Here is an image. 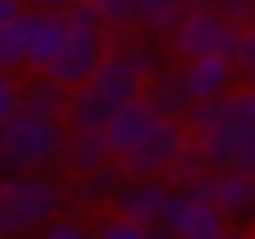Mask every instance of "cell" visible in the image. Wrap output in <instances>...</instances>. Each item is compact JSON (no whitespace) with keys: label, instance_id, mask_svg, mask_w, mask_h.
Masks as SVG:
<instances>
[{"label":"cell","instance_id":"cell-1","mask_svg":"<svg viewBox=\"0 0 255 239\" xmlns=\"http://www.w3.org/2000/svg\"><path fill=\"white\" fill-rule=\"evenodd\" d=\"M195 151L203 155L207 171H255V92L247 84L231 88L219 100V120L207 135L191 139Z\"/></svg>","mask_w":255,"mask_h":239},{"label":"cell","instance_id":"cell-2","mask_svg":"<svg viewBox=\"0 0 255 239\" xmlns=\"http://www.w3.org/2000/svg\"><path fill=\"white\" fill-rule=\"evenodd\" d=\"M143 88V80L131 72V64L120 52H108L104 64L76 88L68 92V112H64V127L68 131H100L128 100H135Z\"/></svg>","mask_w":255,"mask_h":239},{"label":"cell","instance_id":"cell-3","mask_svg":"<svg viewBox=\"0 0 255 239\" xmlns=\"http://www.w3.org/2000/svg\"><path fill=\"white\" fill-rule=\"evenodd\" d=\"M64 215V187L52 175H0V239H24Z\"/></svg>","mask_w":255,"mask_h":239},{"label":"cell","instance_id":"cell-4","mask_svg":"<svg viewBox=\"0 0 255 239\" xmlns=\"http://www.w3.org/2000/svg\"><path fill=\"white\" fill-rule=\"evenodd\" d=\"M64 20H68L64 44H60L56 60L44 68V76L52 84H60L64 92H76L104 64V56L112 52V44H108V28L96 16V4H68Z\"/></svg>","mask_w":255,"mask_h":239},{"label":"cell","instance_id":"cell-5","mask_svg":"<svg viewBox=\"0 0 255 239\" xmlns=\"http://www.w3.org/2000/svg\"><path fill=\"white\" fill-rule=\"evenodd\" d=\"M64 131V123L16 112L8 123H0V175H44V167L60 163Z\"/></svg>","mask_w":255,"mask_h":239},{"label":"cell","instance_id":"cell-6","mask_svg":"<svg viewBox=\"0 0 255 239\" xmlns=\"http://www.w3.org/2000/svg\"><path fill=\"white\" fill-rule=\"evenodd\" d=\"M239 32H243V28L223 24L211 4H187L179 28L171 32V52H175L183 64H187V60H199V56H223V60H231Z\"/></svg>","mask_w":255,"mask_h":239},{"label":"cell","instance_id":"cell-7","mask_svg":"<svg viewBox=\"0 0 255 239\" xmlns=\"http://www.w3.org/2000/svg\"><path fill=\"white\" fill-rule=\"evenodd\" d=\"M183 147H187V131L175 120H159L155 131L135 151H128L124 159H116V163H120V171L128 179H167V171H171V163L179 159Z\"/></svg>","mask_w":255,"mask_h":239},{"label":"cell","instance_id":"cell-8","mask_svg":"<svg viewBox=\"0 0 255 239\" xmlns=\"http://www.w3.org/2000/svg\"><path fill=\"white\" fill-rule=\"evenodd\" d=\"M159 231L171 239H219L227 223L215 207L191 203L183 191H167V203L159 211Z\"/></svg>","mask_w":255,"mask_h":239},{"label":"cell","instance_id":"cell-9","mask_svg":"<svg viewBox=\"0 0 255 239\" xmlns=\"http://www.w3.org/2000/svg\"><path fill=\"white\" fill-rule=\"evenodd\" d=\"M68 20H64V4H40L28 8V40H24V68L32 76H44V68L56 60L60 44H64Z\"/></svg>","mask_w":255,"mask_h":239},{"label":"cell","instance_id":"cell-10","mask_svg":"<svg viewBox=\"0 0 255 239\" xmlns=\"http://www.w3.org/2000/svg\"><path fill=\"white\" fill-rule=\"evenodd\" d=\"M167 179H124V187L112 195L108 211L116 219H128L143 231H155L159 227V211L167 203Z\"/></svg>","mask_w":255,"mask_h":239},{"label":"cell","instance_id":"cell-11","mask_svg":"<svg viewBox=\"0 0 255 239\" xmlns=\"http://www.w3.org/2000/svg\"><path fill=\"white\" fill-rule=\"evenodd\" d=\"M175 76H179V88H183L187 104H211V100H223L235 88V68L223 56L187 60V64L175 68Z\"/></svg>","mask_w":255,"mask_h":239},{"label":"cell","instance_id":"cell-12","mask_svg":"<svg viewBox=\"0 0 255 239\" xmlns=\"http://www.w3.org/2000/svg\"><path fill=\"white\" fill-rule=\"evenodd\" d=\"M155 123H159V116L135 96V100H128V104L100 127V139H104V147H108L112 159H124L128 151H135V147L155 131Z\"/></svg>","mask_w":255,"mask_h":239},{"label":"cell","instance_id":"cell-13","mask_svg":"<svg viewBox=\"0 0 255 239\" xmlns=\"http://www.w3.org/2000/svg\"><path fill=\"white\" fill-rule=\"evenodd\" d=\"M20 112L36 116V120H52V123H64V112H68V92L60 84H52L48 76H28L20 84Z\"/></svg>","mask_w":255,"mask_h":239},{"label":"cell","instance_id":"cell-14","mask_svg":"<svg viewBox=\"0 0 255 239\" xmlns=\"http://www.w3.org/2000/svg\"><path fill=\"white\" fill-rule=\"evenodd\" d=\"M139 100H143L159 120H175V123H179V116L187 112V96H183V88H179L175 68H163L159 76H151V80L139 88Z\"/></svg>","mask_w":255,"mask_h":239},{"label":"cell","instance_id":"cell-15","mask_svg":"<svg viewBox=\"0 0 255 239\" xmlns=\"http://www.w3.org/2000/svg\"><path fill=\"white\" fill-rule=\"evenodd\" d=\"M108 159H112V155H108L100 131H64L60 163H64L68 171H76V179L88 175V171H96V167H104Z\"/></svg>","mask_w":255,"mask_h":239},{"label":"cell","instance_id":"cell-16","mask_svg":"<svg viewBox=\"0 0 255 239\" xmlns=\"http://www.w3.org/2000/svg\"><path fill=\"white\" fill-rule=\"evenodd\" d=\"M251 203H255V175H243V171H219L215 175V199H211V207L223 215V223L247 215Z\"/></svg>","mask_w":255,"mask_h":239},{"label":"cell","instance_id":"cell-17","mask_svg":"<svg viewBox=\"0 0 255 239\" xmlns=\"http://www.w3.org/2000/svg\"><path fill=\"white\" fill-rule=\"evenodd\" d=\"M183 12H187V4H175V0H143V4H135L131 24L147 36V44L151 40H171V32L179 28Z\"/></svg>","mask_w":255,"mask_h":239},{"label":"cell","instance_id":"cell-18","mask_svg":"<svg viewBox=\"0 0 255 239\" xmlns=\"http://www.w3.org/2000/svg\"><path fill=\"white\" fill-rule=\"evenodd\" d=\"M124 171H120V163L116 159H108L104 167H96V171H88V175H80L76 179V187H72V199L80 203V207H108L112 203V195L124 187Z\"/></svg>","mask_w":255,"mask_h":239},{"label":"cell","instance_id":"cell-19","mask_svg":"<svg viewBox=\"0 0 255 239\" xmlns=\"http://www.w3.org/2000/svg\"><path fill=\"white\" fill-rule=\"evenodd\" d=\"M24 40H28V8H20V16L0 28V72L16 76L24 68Z\"/></svg>","mask_w":255,"mask_h":239},{"label":"cell","instance_id":"cell-20","mask_svg":"<svg viewBox=\"0 0 255 239\" xmlns=\"http://www.w3.org/2000/svg\"><path fill=\"white\" fill-rule=\"evenodd\" d=\"M120 56L131 64V72H135L143 84H147L151 76H159V72H163V52H159L155 44H131V40H128V44L120 48Z\"/></svg>","mask_w":255,"mask_h":239},{"label":"cell","instance_id":"cell-21","mask_svg":"<svg viewBox=\"0 0 255 239\" xmlns=\"http://www.w3.org/2000/svg\"><path fill=\"white\" fill-rule=\"evenodd\" d=\"M203 171H207V167H203V155H199V151H195V143L187 139V147L179 151V159H175V163H171V171H167V179H171L167 187H171V191H183V187H187V183H195Z\"/></svg>","mask_w":255,"mask_h":239},{"label":"cell","instance_id":"cell-22","mask_svg":"<svg viewBox=\"0 0 255 239\" xmlns=\"http://www.w3.org/2000/svg\"><path fill=\"white\" fill-rule=\"evenodd\" d=\"M215 120H219V100H211V104H187V112L179 116V127L187 131V139H199V135H207L215 127Z\"/></svg>","mask_w":255,"mask_h":239},{"label":"cell","instance_id":"cell-23","mask_svg":"<svg viewBox=\"0 0 255 239\" xmlns=\"http://www.w3.org/2000/svg\"><path fill=\"white\" fill-rule=\"evenodd\" d=\"M231 68H235V80H251L255 76V28L239 32L235 52H231Z\"/></svg>","mask_w":255,"mask_h":239},{"label":"cell","instance_id":"cell-24","mask_svg":"<svg viewBox=\"0 0 255 239\" xmlns=\"http://www.w3.org/2000/svg\"><path fill=\"white\" fill-rule=\"evenodd\" d=\"M131 12H135V4H128V0H100L96 4V16L108 32H124L131 24Z\"/></svg>","mask_w":255,"mask_h":239},{"label":"cell","instance_id":"cell-25","mask_svg":"<svg viewBox=\"0 0 255 239\" xmlns=\"http://www.w3.org/2000/svg\"><path fill=\"white\" fill-rule=\"evenodd\" d=\"M215 8V16L223 20V24H231V28H251L255 24V4L251 0H223V4H211Z\"/></svg>","mask_w":255,"mask_h":239},{"label":"cell","instance_id":"cell-26","mask_svg":"<svg viewBox=\"0 0 255 239\" xmlns=\"http://www.w3.org/2000/svg\"><path fill=\"white\" fill-rule=\"evenodd\" d=\"M92 239H147V231H143V227H135V223H128V219L104 215V219H100V227L92 231Z\"/></svg>","mask_w":255,"mask_h":239},{"label":"cell","instance_id":"cell-27","mask_svg":"<svg viewBox=\"0 0 255 239\" xmlns=\"http://www.w3.org/2000/svg\"><path fill=\"white\" fill-rule=\"evenodd\" d=\"M36 239H92V231H88L80 219L60 215V219H52L48 227H40V231H36Z\"/></svg>","mask_w":255,"mask_h":239},{"label":"cell","instance_id":"cell-28","mask_svg":"<svg viewBox=\"0 0 255 239\" xmlns=\"http://www.w3.org/2000/svg\"><path fill=\"white\" fill-rule=\"evenodd\" d=\"M20 112V80L0 72V123H8Z\"/></svg>","mask_w":255,"mask_h":239},{"label":"cell","instance_id":"cell-29","mask_svg":"<svg viewBox=\"0 0 255 239\" xmlns=\"http://www.w3.org/2000/svg\"><path fill=\"white\" fill-rule=\"evenodd\" d=\"M183 195H187L191 203H203V207H211V199H215V171H203L195 183H187V187H183Z\"/></svg>","mask_w":255,"mask_h":239},{"label":"cell","instance_id":"cell-30","mask_svg":"<svg viewBox=\"0 0 255 239\" xmlns=\"http://www.w3.org/2000/svg\"><path fill=\"white\" fill-rule=\"evenodd\" d=\"M16 16H20V4L16 0H0V28H8Z\"/></svg>","mask_w":255,"mask_h":239},{"label":"cell","instance_id":"cell-31","mask_svg":"<svg viewBox=\"0 0 255 239\" xmlns=\"http://www.w3.org/2000/svg\"><path fill=\"white\" fill-rule=\"evenodd\" d=\"M219 239H247V235H239V231H223Z\"/></svg>","mask_w":255,"mask_h":239},{"label":"cell","instance_id":"cell-32","mask_svg":"<svg viewBox=\"0 0 255 239\" xmlns=\"http://www.w3.org/2000/svg\"><path fill=\"white\" fill-rule=\"evenodd\" d=\"M147 239H171V235H163V231L155 227V231H147Z\"/></svg>","mask_w":255,"mask_h":239}]
</instances>
